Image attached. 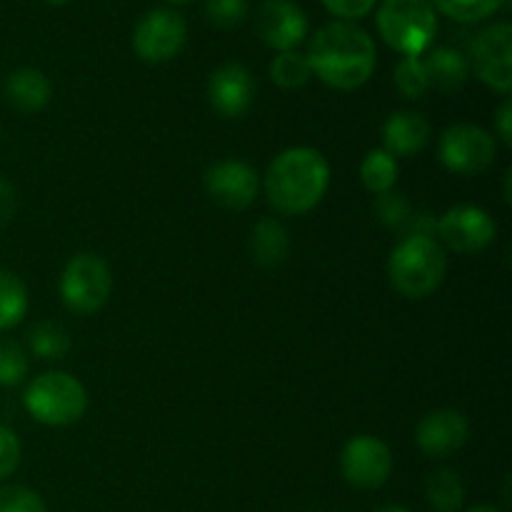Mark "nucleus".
<instances>
[{"mask_svg": "<svg viewBox=\"0 0 512 512\" xmlns=\"http://www.w3.org/2000/svg\"><path fill=\"white\" fill-rule=\"evenodd\" d=\"M28 353L15 340H0V388H15L28 378Z\"/></svg>", "mask_w": 512, "mask_h": 512, "instance_id": "27", "label": "nucleus"}, {"mask_svg": "<svg viewBox=\"0 0 512 512\" xmlns=\"http://www.w3.org/2000/svg\"><path fill=\"white\" fill-rule=\"evenodd\" d=\"M5 98L20 113H38L53 98V85L38 68H18L5 80Z\"/></svg>", "mask_w": 512, "mask_h": 512, "instance_id": "17", "label": "nucleus"}, {"mask_svg": "<svg viewBox=\"0 0 512 512\" xmlns=\"http://www.w3.org/2000/svg\"><path fill=\"white\" fill-rule=\"evenodd\" d=\"M510 180H512V170H505V203H510Z\"/></svg>", "mask_w": 512, "mask_h": 512, "instance_id": "35", "label": "nucleus"}, {"mask_svg": "<svg viewBox=\"0 0 512 512\" xmlns=\"http://www.w3.org/2000/svg\"><path fill=\"white\" fill-rule=\"evenodd\" d=\"M20 455H23V448H20L18 435L8 425H0V480L10 478L18 470Z\"/></svg>", "mask_w": 512, "mask_h": 512, "instance_id": "31", "label": "nucleus"}, {"mask_svg": "<svg viewBox=\"0 0 512 512\" xmlns=\"http://www.w3.org/2000/svg\"><path fill=\"white\" fill-rule=\"evenodd\" d=\"M498 143L485 128L473 123H458L440 135L438 158L455 175H483L493 168Z\"/></svg>", "mask_w": 512, "mask_h": 512, "instance_id": "7", "label": "nucleus"}, {"mask_svg": "<svg viewBox=\"0 0 512 512\" xmlns=\"http://www.w3.org/2000/svg\"><path fill=\"white\" fill-rule=\"evenodd\" d=\"M473 70L480 83L500 95L512 90V28L495 23L473 40Z\"/></svg>", "mask_w": 512, "mask_h": 512, "instance_id": "11", "label": "nucleus"}, {"mask_svg": "<svg viewBox=\"0 0 512 512\" xmlns=\"http://www.w3.org/2000/svg\"><path fill=\"white\" fill-rule=\"evenodd\" d=\"M375 512H410V510L403 508V505H385V508H380Z\"/></svg>", "mask_w": 512, "mask_h": 512, "instance_id": "36", "label": "nucleus"}, {"mask_svg": "<svg viewBox=\"0 0 512 512\" xmlns=\"http://www.w3.org/2000/svg\"><path fill=\"white\" fill-rule=\"evenodd\" d=\"M28 288L13 270L0 268V333L13 330L28 315Z\"/></svg>", "mask_w": 512, "mask_h": 512, "instance_id": "21", "label": "nucleus"}, {"mask_svg": "<svg viewBox=\"0 0 512 512\" xmlns=\"http://www.w3.org/2000/svg\"><path fill=\"white\" fill-rule=\"evenodd\" d=\"M420 60H423L428 85L440 90V93H458V90L468 83L470 63L465 60L463 53H458V50L435 48Z\"/></svg>", "mask_w": 512, "mask_h": 512, "instance_id": "18", "label": "nucleus"}, {"mask_svg": "<svg viewBox=\"0 0 512 512\" xmlns=\"http://www.w3.org/2000/svg\"><path fill=\"white\" fill-rule=\"evenodd\" d=\"M330 185V165L320 150L298 145L273 158L263 178L265 195L280 215L310 213L325 198Z\"/></svg>", "mask_w": 512, "mask_h": 512, "instance_id": "2", "label": "nucleus"}, {"mask_svg": "<svg viewBox=\"0 0 512 512\" xmlns=\"http://www.w3.org/2000/svg\"><path fill=\"white\" fill-rule=\"evenodd\" d=\"M310 70L333 90H355L375 70V43L360 25L333 20L313 35L308 48Z\"/></svg>", "mask_w": 512, "mask_h": 512, "instance_id": "1", "label": "nucleus"}, {"mask_svg": "<svg viewBox=\"0 0 512 512\" xmlns=\"http://www.w3.org/2000/svg\"><path fill=\"white\" fill-rule=\"evenodd\" d=\"M113 275L108 263L95 253H78L60 275V298L75 315H93L108 303Z\"/></svg>", "mask_w": 512, "mask_h": 512, "instance_id": "6", "label": "nucleus"}, {"mask_svg": "<svg viewBox=\"0 0 512 512\" xmlns=\"http://www.w3.org/2000/svg\"><path fill=\"white\" fill-rule=\"evenodd\" d=\"M468 512H500V510L493 508V505H475V508H470Z\"/></svg>", "mask_w": 512, "mask_h": 512, "instance_id": "37", "label": "nucleus"}, {"mask_svg": "<svg viewBox=\"0 0 512 512\" xmlns=\"http://www.w3.org/2000/svg\"><path fill=\"white\" fill-rule=\"evenodd\" d=\"M495 130H498V138L503 140V145L512 148V103L510 98L503 100V105L495 113Z\"/></svg>", "mask_w": 512, "mask_h": 512, "instance_id": "34", "label": "nucleus"}, {"mask_svg": "<svg viewBox=\"0 0 512 512\" xmlns=\"http://www.w3.org/2000/svg\"><path fill=\"white\" fill-rule=\"evenodd\" d=\"M188 25L183 15L170 8H153L133 30V50L143 63H168L183 50Z\"/></svg>", "mask_w": 512, "mask_h": 512, "instance_id": "8", "label": "nucleus"}, {"mask_svg": "<svg viewBox=\"0 0 512 512\" xmlns=\"http://www.w3.org/2000/svg\"><path fill=\"white\" fill-rule=\"evenodd\" d=\"M395 88L405 100H420L430 90L428 78H425L423 60L413 58V55H403L400 63L395 65Z\"/></svg>", "mask_w": 512, "mask_h": 512, "instance_id": "26", "label": "nucleus"}, {"mask_svg": "<svg viewBox=\"0 0 512 512\" xmlns=\"http://www.w3.org/2000/svg\"><path fill=\"white\" fill-rule=\"evenodd\" d=\"M205 193L210 195L213 203H218L225 210H245L253 205L258 195L260 178L253 165L245 160H218L205 170Z\"/></svg>", "mask_w": 512, "mask_h": 512, "instance_id": "12", "label": "nucleus"}, {"mask_svg": "<svg viewBox=\"0 0 512 512\" xmlns=\"http://www.w3.org/2000/svg\"><path fill=\"white\" fill-rule=\"evenodd\" d=\"M425 498L435 512H460L465 503V485L450 468H440L425 478Z\"/></svg>", "mask_w": 512, "mask_h": 512, "instance_id": "20", "label": "nucleus"}, {"mask_svg": "<svg viewBox=\"0 0 512 512\" xmlns=\"http://www.w3.org/2000/svg\"><path fill=\"white\" fill-rule=\"evenodd\" d=\"M373 215L385 228H403V225L413 223V208H410L408 198L403 193H395V190H388V193L375 198Z\"/></svg>", "mask_w": 512, "mask_h": 512, "instance_id": "28", "label": "nucleus"}, {"mask_svg": "<svg viewBox=\"0 0 512 512\" xmlns=\"http://www.w3.org/2000/svg\"><path fill=\"white\" fill-rule=\"evenodd\" d=\"M468 433V418L460 410L440 408L420 420L418 430H415V443H418L423 455L433 460H443L458 453L468 443Z\"/></svg>", "mask_w": 512, "mask_h": 512, "instance_id": "14", "label": "nucleus"}, {"mask_svg": "<svg viewBox=\"0 0 512 512\" xmlns=\"http://www.w3.org/2000/svg\"><path fill=\"white\" fill-rule=\"evenodd\" d=\"M23 405L35 423L48 428H65L78 423L88 410V393L75 375L53 370L28 383L23 393Z\"/></svg>", "mask_w": 512, "mask_h": 512, "instance_id": "4", "label": "nucleus"}, {"mask_svg": "<svg viewBox=\"0 0 512 512\" xmlns=\"http://www.w3.org/2000/svg\"><path fill=\"white\" fill-rule=\"evenodd\" d=\"M378 30L390 48L420 58L438 33V13L430 0H383Z\"/></svg>", "mask_w": 512, "mask_h": 512, "instance_id": "5", "label": "nucleus"}, {"mask_svg": "<svg viewBox=\"0 0 512 512\" xmlns=\"http://www.w3.org/2000/svg\"><path fill=\"white\" fill-rule=\"evenodd\" d=\"M170 3H188V0H170Z\"/></svg>", "mask_w": 512, "mask_h": 512, "instance_id": "39", "label": "nucleus"}, {"mask_svg": "<svg viewBox=\"0 0 512 512\" xmlns=\"http://www.w3.org/2000/svg\"><path fill=\"white\" fill-rule=\"evenodd\" d=\"M18 215V190L0 175V225H8Z\"/></svg>", "mask_w": 512, "mask_h": 512, "instance_id": "33", "label": "nucleus"}, {"mask_svg": "<svg viewBox=\"0 0 512 512\" xmlns=\"http://www.w3.org/2000/svg\"><path fill=\"white\" fill-rule=\"evenodd\" d=\"M205 18L215 28L233 30L248 18V0H208L205 3Z\"/></svg>", "mask_w": 512, "mask_h": 512, "instance_id": "29", "label": "nucleus"}, {"mask_svg": "<svg viewBox=\"0 0 512 512\" xmlns=\"http://www.w3.org/2000/svg\"><path fill=\"white\" fill-rule=\"evenodd\" d=\"M505 0H430L433 8L458 23H480L503 8Z\"/></svg>", "mask_w": 512, "mask_h": 512, "instance_id": "25", "label": "nucleus"}, {"mask_svg": "<svg viewBox=\"0 0 512 512\" xmlns=\"http://www.w3.org/2000/svg\"><path fill=\"white\" fill-rule=\"evenodd\" d=\"M435 230L440 238L438 243L463 255L480 253L493 245L495 235H498L495 220L478 205H455V208L445 210L435 223Z\"/></svg>", "mask_w": 512, "mask_h": 512, "instance_id": "10", "label": "nucleus"}, {"mask_svg": "<svg viewBox=\"0 0 512 512\" xmlns=\"http://www.w3.org/2000/svg\"><path fill=\"white\" fill-rule=\"evenodd\" d=\"M430 143V123L423 113L398 110L383 125V150L393 158L418 155Z\"/></svg>", "mask_w": 512, "mask_h": 512, "instance_id": "16", "label": "nucleus"}, {"mask_svg": "<svg viewBox=\"0 0 512 512\" xmlns=\"http://www.w3.org/2000/svg\"><path fill=\"white\" fill-rule=\"evenodd\" d=\"M398 173V158H393V155L383 148L370 150L363 158V165H360V183H363V188L368 190V193L383 195L395 188Z\"/></svg>", "mask_w": 512, "mask_h": 512, "instance_id": "22", "label": "nucleus"}, {"mask_svg": "<svg viewBox=\"0 0 512 512\" xmlns=\"http://www.w3.org/2000/svg\"><path fill=\"white\" fill-rule=\"evenodd\" d=\"M290 250V235L275 218H263L250 233V253L260 268H278Z\"/></svg>", "mask_w": 512, "mask_h": 512, "instance_id": "19", "label": "nucleus"}, {"mask_svg": "<svg viewBox=\"0 0 512 512\" xmlns=\"http://www.w3.org/2000/svg\"><path fill=\"white\" fill-rule=\"evenodd\" d=\"M340 473L353 488H383L393 473V453L375 435H355L340 453Z\"/></svg>", "mask_w": 512, "mask_h": 512, "instance_id": "9", "label": "nucleus"}, {"mask_svg": "<svg viewBox=\"0 0 512 512\" xmlns=\"http://www.w3.org/2000/svg\"><path fill=\"white\" fill-rule=\"evenodd\" d=\"M270 78H273L278 88L295 90L303 88L313 78V70H310L308 58L303 53L285 50V53H278V58H273V63H270Z\"/></svg>", "mask_w": 512, "mask_h": 512, "instance_id": "24", "label": "nucleus"}, {"mask_svg": "<svg viewBox=\"0 0 512 512\" xmlns=\"http://www.w3.org/2000/svg\"><path fill=\"white\" fill-rule=\"evenodd\" d=\"M28 345L40 360H63L70 353V333L53 320H40L28 330Z\"/></svg>", "mask_w": 512, "mask_h": 512, "instance_id": "23", "label": "nucleus"}, {"mask_svg": "<svg viewBox=\"0 0 512 512\" xmlns=\"http://www.w3.org/2000/svg\"><path fill=\"white\" fill-rule=\"evenodd\" d=\"M255 30L268 48L295 50L308 35V18L293 0H265L255 13Z\"/></svg>", "mask_w": 512, "mask_h": 512, "instance_id": "13", "label": "nucleus"}, {"mask_svg": "<svg viewBox=\"0 0 512 512\" xmlns=\"http://www.w3.org/2000/svg\"><path fill=\"white\" fill-rule=\"evenodd\" d=\"M45 3H48V5H65V3H70V0H45Z\"/></svg>", "mask_w": 512, "mask_h": 512, "instance_id": "38", "label": "nucleus"}, {"mask_svg": "<svg viewBox=\"0 0 512 512\" xmlns=\"http://www.w3.org/2000/svg\"><path fill=\"white\" fill-rule=\"evenodd\" d=\"M375 3H378V0H323L328 13L338 15V18L348 20V23L368 15L370 10L375 8Z\"/></svg>", "mask_w": 512, "mask_h": 512, "instance_id": "32", "label": "nucleus"}, {"mask_svg": "<svg viewBox=\"0 0 512 512\" xmlns=\"http://www.w3.org/2000/svg\"><path fill=\"white\" fill-rule=\"evenodd\" d=\"M208 100L223 118H240L255 100V80L240 63H223L210 73Z\"/></svg>", "mask_w": 512, "mask_h": 512, "instance_id": "15", "label": "nucleus"}, {"mask_svg": "<svg viewBox=\"0 0 512 512\" xmlns=\"http://www.w3.org/2000/svg\"><path fill=\"white\" fill-rule=\"evenodd\" d=\"M448 270L445 248L423 233H408L388 260L390 285L408 300H423L440 288Z\"/></svg>", "mask_w": 512, "mask_h": 512, "instance_id": "3", "label": "nucleus"}, {"mask_svg": "<svg viewBox=\"0 0 512 512\" xmlns=\"http://www.w3.org/2000/svg\"><path fill=\"white\" fill-rule=\"evenodd\" d=\"M0 512H48L45 500L25 485H3L0 488Z\"/></svg>", "mask_w": 512, "mask_h": 512, "instance_id": "30", "label": "nucleus"}]
</instances>
